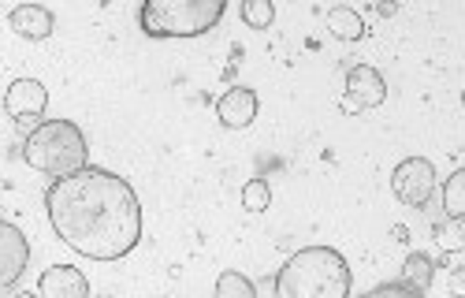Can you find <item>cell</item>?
Returning a JSON list of instances; mask_svg holds the SVG:
<instances>
[{
	"label": "cell",
	"instance_id": "cell-5",
	"mask_svg": "<svg viewBox=\"0 0 465 298\" xmlns=\"http://www.w3.org/2000/svg\"><path fill=\"white\" fill-rule=\"evenodd\" d=\"M391 191L402 205H429V198L436 194V164L429 157H406L391 172Z\"/></svg>",
	"mask_w": 465,
	"mask_h": 298
},
{
	"label": "cell",
	"instance_id": "cell-11",
	"mask_svg": "<svg viewBox=\"0 0 465 298\" xmlns=\"http://www.w3.org/2000/svg\"><path fill=\"white\" fill-rule=\"evenodd\" d=\"M8 26L26 37V42H45V37L56 30V15L45 5H15L8 15Z\"/></svg>",
	"mask_w": 465,
	"mask_h": 298
},
{
	"label": "cell",
	"instance_id": "cell-18",
	"mask_svg": "<svg viewBox=\"0 0 465 298\" xmlns=\"http://www.w3.org/2000/svg\"><path fill=\"white\" fill-rule=\"evenodd\" d=\"M276 19V5L272 0H246L242 5V23L253 26V30H268Z\"/></svg>",
	"mask_w": 465,
	"mask_h": 298
},
{
	"label": "cell",
	"instance_id": "cell-19",
	"mask_svg": "<svg viewBox=\"0 0 465 298\" xmlns=\"http://www.w3.org/2000/svg\"><path fill=\"white\" fill-rule=\"evenodd\" d=\"M361 298H424V291H417L406 280H399V283H380V287L365 291Z\"/></svg>",
	"mask_w": 465,
	"mask_h": 298
},
{
	"label": "cell",
	"instance_id": "cell-12",
	"mask_svg": "<svg viewBox=\"0 0 465 298\" xmlns=\"http://www.w3.org/2000/svg\"><path fill=\"white\" fill-rule=\"evenodd\" d=\"M328 30L335 37H342V42H358V37H365V19L354 8H331L328 12Z\"/></svg>",
	"mask_w": 465,
	"mask_h": 298
},
{
	"label": "cell",
	"instance_id": "cell-16",
	"mask_svg": "<svg viewBox=\"0 0 465 298\" xmlns=\"http://www.w3.org/2000/svg\"><path fill=\"white\" fill-rule=\"evenodd\" d=\"M436 243H440L443 253H458V250H465V220H458V216L440 220V224H436Z\"/></svg>",
	"mask_w": 465,
	"mask_h": 298
},
{
	"label": "cell",
	"instance_id": "cell-3",
	"mask_svg": "<svg viewBox=\"0 0 465 298\" xmlns=\"http://www.w3.org/2000/svg\"><path fill=\"white\" fill-rule=\"evenodd\" d=\"M23 161L34 172H45L53 179L74 175L90 168V145L79 124L71 120H45L34 134H26L23 142Z\"/></svg>",
	"mask_w": 465,
	"mask_h": 298
},
{
	"label": "cell",
	"instance_id": "cell-13",
	"mask_svg": "<svg viewBox=\"0 0 465 298\" xmlns=\"http://www.w3.org/2000/svg\"><path fill=\"white\" fill-rule=\"evenodd\" d=\"M402 276H406L410 287L429 291V283H432V276H436V261H432L429 253H410L406 265H402Z\"/></svg>",
	"mask_w": 465,
	"mask_h": 298
},
{
	"label": "cell",
	"instance_id": "cell-6",
	"mask_svg": "<svg viewBox=\"0 0 465 298\" xmlns=\"http://www.w3.org/2000/svg\"><path fill=\"white\" fill-rule=\"evenodd\" d=\"M5 108H8V116L26 131L34 134L37 127H42L45 120V108H49V90L37 83V79H15L5 94Z\"/></svg>",
	"mask_w": 465,
	"mask_h": 298
},
{
	"label": "cell",
	"instance_id": "cell-20",
	"mask_svg": "<svg viewBox=\"0 0 465 298\" xmlns=\"http://www.w3.org/2000/svg\"><path fill=\"white\" fill-rule=\"evenodd\" d=\"M450 294L454 298H465V265L450 269Z\"/></svg>",
	"mask_w": 465,
	"mask_h": 298
},
{
	"label": "cell",
	"instance_id": "cell-23",
	"mask_svg": "<svg viewBox=\"0 0 465 298\" xmlns=\"http://www.w3.org/2000/svg\"><path fill=\"white\" fill-rule=\"evenodd\" d=\"M342 112H361V104H358V101H351V97H342Z\"/></svg>",
	"mask_w": 465,
	"mask_h": 298
},
{
	"label": "cell",
	"instance_id": "cell-22",
	"mask_svg": "<svg viewBox=\"0 0 465 298\" xmlns=\"http://www.w3.org/2000/svg\"><path fill=\"white\" fill-rule=\"evenodd\" d=\"M391 235H395L399 243H406V239H410V228H406V224H395V228H391Z\"/></svg>",
	"mask_w": 465,
	"mask_h": 298
},
{
	"label": "cell",
	"instance_id": "cell-4",
	"mask_svg": "<svg viewBox=\"0 0 465 298\" xmlns=\"http://www.w3.org/2000/svg\"><path fill=\"white\" fill-rule=\"evenodd\" d=\"M227 12V0H145L138 23L149 37H202Z\"/></svg>",
	"mask_w": 465,
	"mask_h": 298
},
{
	"label": "cell",
	"instance_id": "cell-10",
	"mask_svg": "<svg viewBox=\"0 0 465 298\" xmlns=\"http://www.w3.org/2000/svg\"><path fill=\"white\" fill-rule=\"evenodd\" d=\"M346 97L358 101L361 108H380L387 101V83H383V74L369 64H358L346 71Z\"/></svg>",
	"mask_w": 465,
	"mask_h": 298
},
{
	"label": "cell",
	"instance_id": "cell-17",
	"mask_svg": "<svg viewBox=\"0 0 465 298\" xmlns=\"http://www.w3.org/2000/svg\"><path fill=\"white\" fill-rule=\"evenodd\" d=\"M268 205H272V186H268V179H250L242 186V209L246 213H268Z\"/></svg>",
	"mask_w": 465,
	"mask_h": 298
},
{
	"label": "cell",
	"instance_id": "cell-7",
	"mask_svg": "<svg viewBox=\"0 0 465 298\" xmlns=\"http://www.w3.org/2000/svg\"><path fill=\"white\" fill-rule=\"evenodd\" d=\"M30 265V243L15 224H0V287H15Z\"/></svg>",
	"mask_w": 465,
	"mask_h": 298
},
{
	"label": "cell",
	"instance_id": "cell-9",
	"mask_svg": "<svg viewBox=\"0 0 465 298\" xmlns=\"http://www.w3.org/2000/svg\"><path fill=\"white\" fill-rule=\"evenodd\" d=\"M257 108L261 104H257V94L250 86H231L216 101V120L223 127H231V131H242V127H250L257 120Z\"/></svg>",
	"mask_w": 465,
	"mask_h": 298
},
{
	"label": "cell",
	"instance_id": "cell-24",
	"mask_svg": "<svg viewBox=\"0 0 465 298\" xmlns=\"http://www.w3.org/2000/svg\"><path fill=\"white\" fill-rule=\"evenodd\" d=\"M19 298H37V294H30V291H26V294H19Z\"/></svg>",
	"mask_w": 465,
	"mask_h": 298
},
{
	"label": "cell",
	"instance_id": "cell-2",
	"mask_svg": "<svg viewBox=\"0 0 465 298\" xmlns=\"http://www.w3.org/2000/svg\"><path fill=\"white\" fill-rule=\"evenodd\" d=\"M354 273L331 246H305L283 261L272 276L276 298H351Z\"/></svg>",
	"mask_w": 465,
	"mask_h": 298
},
{
	"label": "cell",
	"instance_id": "cell-14",
	"mask_svg": "<svg viewBox=\"0 0 465 298\" xmlns=\"http://www.w3.org/2000/svg\"><path fill=\"white\" fill-rule=\"evenodd\" d=\"M443 213L465 220V164L450 172V179L443 183Z\"/></svg>",
	"mask_w": 465,
	"mask_h": 298
},
{
	"label": "cell",
	"instance_id": "cell-21",
	"mask_svg": "<svg viewBox=\"0 0 465 298\" xmlns=\"http://www.w3.org/2000/svg\"><path fill=\"white\" fill-rule=\"evenodd\" d=\"M376 12H380V15H395V12H399V5H395V0H380Z\"/></svg>",
	"mask_w": 465,
	"mask_h": 298
},
{
	"label": "cell",
	"instance_id": "cell-8",
	"mask_svg": "<svg viewBox=\"0 0 465 298\" xmlns=\"http://www.w3.org/2000/svg\"><path fill=\"white\" fill-rule=\"evenodd\" d=\"M37 298H90V280L74 265H49L37 280Z\"/></svg>",
	"mask_w": 465,
	"mask_h": 298
},
{
	"label": "cell",
	"instance_id": "cell-15",
	"mask_svg": "<svg viewBox=\"0 0 465 298\" xmlns=\"http://www.w3.org/2000/svg\"><path fill=\"white\" fill-rule=\"evenodd\" d=\"M213 298H257V283L246 273H220Z\"/></svg>",
	"mask_w": 465,
	"mask_h": 298
},
{
	"label": "cell",
	"instance_id": "cell-1",
	"mask_svg": "<svg viewBox=\"0 0 465 298\" xmlns=\"http://www.w3.org/2000/svg\"><path fill=\"white\" fill-rule=\"evenodd\" d=\"M45 213L60 243L90 261H120L142 243L134 186L108 168H83L49 183Z\"/></svg>",
	"mask_w": 465,
	"mask_h": 298
}]
</instances>
